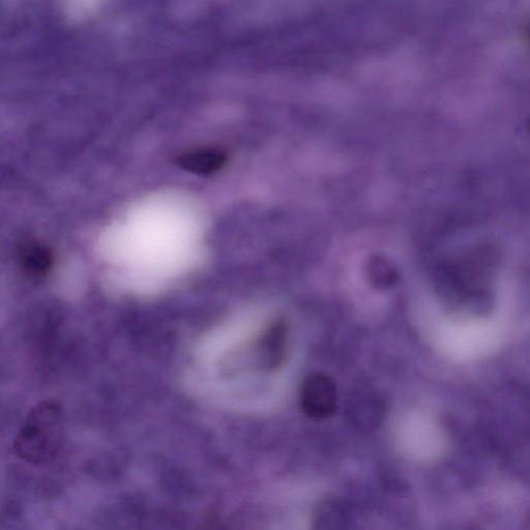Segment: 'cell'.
<instances>
[{
    "label": "cell",
    "instance_id": "1",
    "mask_svg": "<svg viewBox=\"0 0 530 530\" xmlns=\"http://www.w3.org/2000/svg\"><path fill=\"white\" fill-rule=\"evenodd\" d=\"M64 444L62 412L52 403H43L27 417L14 449L16 455L31 464H44L60 454Z\"/></svg>",
    "mask_w": 530,
    "mask_h": 530
},
{
    "label": "cell",
    "instance_id": "2",
    "mask_svg": "<svg viewBox=\"0 0 530 530\" xmlns=\"http://www.w3.org/2000/svg\"><path fill=\"white\" fill-rule=\"evenodd\" d=\"M338 394L335 382L322 373H313L303 381L300 404L304 414L313 420L330 418L337 409Z\"/></svg>",
    "mask_w": 530,
    "mask_h": 530
},
{
    "label": "cell",
    "instance_id": "3",
    "mask_svg": "<svg viewBox=\"0 0 530 530\" xmlns=\"http://www.w3.org/2000/svg\"><path fill=\"white\" fill-rule=\"evenodd\" d=\"M286 342V327L282 321H278L264 335L261 342L259 360L264 370L274 371L280 368L285 358Z\"/></svg>",
    "mask_w": 530,
    "mask_h": 530
},
{
    "label": "cell",
    "instance_id": "4",
    "mask_svg": "<svg viewBox=\"0 0 530 530\" xmlns=\"http://www.w3.org/2000/svg\"><path fill=\"white\" fill-rule=\"evenodd\" d=\"M226 155L217 149H198L186 152L175 163L183 170L198 174L211 175L219 171L226 163Z\"/></svg>",
    "mask_w": 530,
    "mask_h": 530
},
{
    "label": "cell",
    "instance_id": "5",
    "mask_svg": "<svg viewBox=\"0 0 530 530\" xmlns=\"http://www.w3.org/2000/svg\"><path fill=\"white\" fill-rule=\"evenodd\" d=\"M366 277L369 283L377 289H388L398 281V271L394 264L386 257L375 255L366 263Z\"/></svg>",
    "mask_w": 530,
    "mask_h": 530
}]
</instances>
